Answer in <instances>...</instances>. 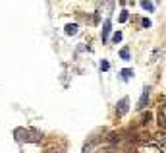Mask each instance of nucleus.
<instances>
[{
    "label": "nucleus",
    "instance_id": "obj_1",
    "mask_svg": "<svg viewBox=\"0 0 166 153\" xmlns=\"http://www.w3.org/2000/svg\"><path fill=\"white\" fill-rule=\"evenodd\" d=\"M149 95H151V87H145L143 89V95H141V99H139V108H145L147 107V101H149Z\"/></svg>",
    "mask_w": 166,
    "mask_h": 153
},
{
    "label": "nucleus",
    "instance_id": "obj_2",
    "mask_svg": "<svg viewBox=\"0 0 166 153\" xmlns=\"http://www.w3.org/2000/svg\"><path fill=\"white\" fill-rule=\"evenodd\" d=\"M128 97H124V99H122L120 103H118V107H116V111H118V114L122 116V114H126V111H128Z\"/></svg>",
    "mask_w": 166,
    "mask_h": 153
},
{
    "label": "nucleus",
    "instance_id": "obj_3",
    "mask_svg": "<svg viewBox=\"0 0 166 153\" xmlns=\"http://www.w3.org/2000/svg\"><path fill=\"white\" fill-rule=\"evenodd\" d=\"M108 33H110V19H106L104 21V25H103V41H106V37H108Z\"/></svg>",
    "mask_w": 166,
    "mask_h": 153
},
{
    "label": "nucleus",
    "instance_id": "obj_4",
    "mask_svg": "<svg viewBox=\"0 0 166 153\" xmlns=\"http://www.w3.org/2000/svg\"><path fill=\"white\" fill-rule=\"evenodd\" d=\"M77 33V24H68L66 25V35H75Z\"/></svg>",
    "mask_w": 166,
    "mask_h": 153
},
{
    "label": "nucleus",
    "instance_id": "obj_5",
    "mask_svg": "<svg viewBox=\"0 0 166 153\" xmlns=\"http://www.w3.org/2000/svg\"><path fill=\"white\" fill-rule=\"evenodd\" d=\"M158 124H160V128H166V122H164V108H160V111H158Z\"/></svg>",
    "mask_w": 166,
    "mask_h": 153
},
{
    "label": "nucleus",
    "instance_id": "obj_6",
    "mask_svg": "<svg viewBox=\"0 0 166 153\" xmlns=\"http://www.w3.org/2000/svg\"><path fill=\"white\" fill-rule=\"evenodd\" d=\"M141 6H143V10H149V12H153V10H154V6L149 2V0H143V2H141Z\"/></svg>",
    "mask_w": 166,
    "mask_h": 153
},
{
    "label": "nucleus",
    "instance_id": "obj_7",
    "mask_svg": "<svg viewBox=\"0 0 166 153\" xmlns=\"http://www.w3.org/2000/svg\"><path fill=\"white\" fill-rule=\"evenodd\" d=\"M120 56L124 58V60H129V50H128V49H122V50H120Z\"/></svg>",
    "mask_w": 166,
    "mask_h": 153
},
{
    "label": "nucleus",
    "instance_id": "obj_8",
    "mask_svg": "<svg viewBox=\"0 0 166 153\" xmlns=\"http://www.w3.org/2000/svg\"><path fill=\"white\" fill-rule=\"evenodd\" d=\"M131 74H133L131 70H122V78H124V80H129V76H131Z\"/></svg>",
    "mask_w": 166,
    "mask_h": 153
},
{
    "label": "nucleus",
    "instance_id": "obj_9",
    "mask_svg": "<svg viewBox=\"0 0 166 153\" xmlns=\"http://www.w3.org/2000/svg\"><path fill=\"white\" fill-rule=\"evenodd\" d=\"M141 25H143V27H151V19H143Z\"/></svg>",
    "mask_w": 166,
    "mask_h": 153
},
{
    "label": "nucleus",
    "instance_id": "obj_10",
    "mask_svg": "<svg viewBox=\"0 0 166 153\" xmlns=\"http://www.w3.org/2000/svg\"><path fill=\"white\" fill-rule=\"evenodd\" d=\"M149 120H151V113H149V114H143V124H147Z\"/></svg>",
    "mask_w": 166,
    "mask_h": 153
},
{
    "label": "nucleus",
    "instance_id": "obj_11",
    "mask_svg": "<svg viewBox=\"0 0 166 153\" xmlns=\"http://www.w3.org/2000/svg\"><path fill=\"white\" fill-rule=\"evenodd\" d=\"M118 41H122V33H120V31L114 35V43H118Z\"/></svg>",
    "mask_w": 166,
    "mask_h": 153
},
{
    "label": "nucleus",
    "instance_id": "obj_12",
    "mask_svg": "<svg viewBox=\"0 0 166 153\" xmlns=\"http://www.w3.org/2000/svg\"><path fill=\"white\" fill-rule=\"evenodd\" d=\"M128 19V12H122V16H120V21H126Z\"/></svg>",
    "mask_w": 166,
    "mask_h": 153
},
{
    "label": "nucleus",
    "instance_id": "obj_13",
    "mask_svg": "<svg viewBox=\"0 0 166 153\" xmlns=\"http://www.w3.org/2000/svg\"><path fill=\"white\" fill-rule=\"evenodd\" d=\"M108 68H110L108 62H103V64H101V70H108Z\"/></svg>",
    "mask_w": 166,
    "mask_h": 153
},
{
    "label": "nucleus",
    "instance_id": "obj_14",
    "mask_svg": "<svg viewBox=\"0 0 166 153\" xmlns=\"http://www.w3.org/2000/svg\"><path fill=\"white\" fill-rule=\"evenodd\" d=\"M164 113H166V111H164Z\"/></svg>",
    "mask_w": 166,
    "mask_h": 153
}]
</instances>
